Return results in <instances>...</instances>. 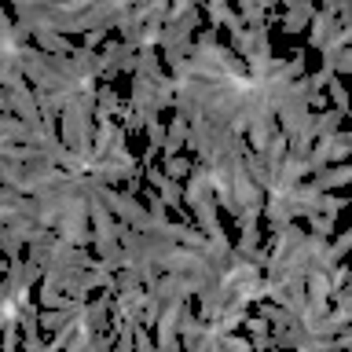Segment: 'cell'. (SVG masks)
I'll use <instances>...</instances> for the list:
<instances>
[{
  "label": "cell",
  "mask_w": 352,
  "mask_h": 352,
  "mask_svg": "<svg viewBox=\"0 0 352 352\" xmlns=\"http://www.w3.org/2000/svg\"><path fill=\"white\" fill-rule=\"evenodd\" d=\"M338 30H341V19H338V0H334V4H323L316 11L312 26H308V48L323 52V44L334 37Z\"/></svg>",
  "instance_id": "obj_1"
},
{
  "label": "cell",
  "mask_w": 352,
  "mask_h": 352,
  "mask_svg": "<svg viewBox=\"0 0 352 352\" xmlns=\"http://www.w3.org/2000/svg\"><path fill=\"white\" fill-rule=\"evenodd\" d=\"M147 184H151L154 191L162 195V202H165V206H169V209H176V213H180V209L187 206V202H184V187L176 184V180H169L162 165H147Z\"/></svg>",
  "instance_id": "obj_2"
},
{
  "label": "cell",
  "mask_w": 352,
  "mask_h": 352,
  "mask_svg": "<svg viewBox=\"0 0 352 352\" xmlns=\"http://www.w3.org/2000/svg\"><path fill=\"white\" fill-rule=\"evenodd\" d=\"M316 4H308V0H286V15H283V30L286 33H301L312 26L316 19Z\"/></svg>",
  "instance_id": "obj_3"
},
{
  "label": "cell",
  "mask_w": 352,
  "mask_h": 352,
  "mask_svg": "<svg viewBox=\"0 0 352 352\" xmlns=\"http://www.w3.org/2000/svg\"><path fill=\"white\" fill-rule=\"evenodd\" d=\"M308 184H312L319 195H330V191H338V187H349V184H352V165H349V162H345V165H330V169L316 173Z\"/></svg>",
  "instance_id": "obj_4"
},
{
  "label": "cell",
  "mask_w": 352,
  "mask_h": 352,
  "mask_svg": "<svg viewBox=\"0 0 352 352\" xmlns=\"http://www.w3.org/2000/svg\"><path fill=\"white\" fill-rule=\"evenodd\" d=\"M187 140H191V121L176 114L169 121V136H165V151H162V158H176L184 147H187Z\"/></svg>",
  "instance_id": "obj_5"
},
{
  "label": "cell",
  "mask_w": 352,
  "mask_h": 352,
  "mask_svg": "<svg viewBox=\"0 0 352 352\" xmlns=\"http://www.w3.org/2000/svg\"><path fill=\"white\" fill-rule=\"evenodd\" d=\"M125 107H129V103L114 92V88L99 81V107H96V121H114V118L125 114Z\"/></svg>",
  "instance_id": "obj_6"
},
{
  "label": "cell",
  "mask_w": 352,
  "mask_h": 352,
  "mask_svg": "<svg viewBox=\"0 0 352 352\" xmlns=\"http://www.w3.org/2000/svg\"><path fill=\"white\" fill-rule=\"evenodd\" d=\"M33 44H37L41 52H48V55H74L77 52L63 33H52V30H37L33 33Z\"/></svg>",
  "instance_id": "obj_7"
},
{
  "label": "cell",
  "mask_w": 352,
  "mask_h": 352,
  "mask_svg": "<svg viewBox=\"0 0 352 352\" xmlns=\"http://www.w3.org/2000/svg\"><path fill=\"white\" fill-rule=\"evenodd\" d=\"M257 316H261V319H268L272 330H290L294 323H301V319H294L290 312H286V308L272 305V301H257Z\"/></svg>",
  "instance_id": "obj_8"
},
{
  "label": "cell",
  "mask_w": 352,
  "mask_h": 352,
  "mask_svg": "<svg viewBox=\"0 0 352 352\" xmlns=\"http://www.w3.org/2000/svg\"><path fill=\"white\" fill-rule=\"evenodd\" d=\"M268 8H272V0H264V4H239V15L250 30H261V26H268Z\"/></svg>",
  "instance_id": "obj_9"
},
{
  "label": "cell",
  "mask_w": 352,
  "mask_h": 352,
  "mask_svg": "<svg viewBox=\"0 0 352 352\" xmlns=\"http://www.w3.org/2000/svg\"><path fill=\"white\" fill-rule=\"evenodd\" d=\"M341 121H345V114L334 107H327L323 114H316V132H319V140H327V136H334V132H341Z\"/></svg>",
  "instance_id": "obj_10"
},
{
  "label": "cell",
  "mask_w": 352,
  "mask_h": 352,
  "mask_svg": "<svg viewBox=\"0 0 352 352\" xmlns=\"http://www.w3.org/2000/svg\"><path fill=\"white\" fill-rule=\"evenodd\" d=\"M327 96L334 99V110H341V114L349 118V110H352V96H349V88L341 85V77H334V81L327 85Z\"/></svg>",
  "instance_id": "obj_11"
},
{
  "label": "cell",
  "mask_w": 352,
  "mask_h": 352,
  "mask_svg": "<svg viewBox=\"0 0 352 352\" xmlns=\"http://www.w3.org/2000/svg\"><path fill=\"white\" fill-rule=\"evenodd\" d=\"M191 165L195 162H187V158H180V154H176V158H162V169H165V176H169V180H187V176H191Z\"/></svg>",
  "instance_id": "obj_12"
},
{
  "label": "cell",
  "mask_w": 352,
  "mask_h": 352,
  "mask_svg": "<svg viewBox=\"0 0 352 352\" xmlns=\"http://www.w3.org/2000/svg\"><path fill=\"white\" fill-rule=\"evenodd\" d=\"M334 220H338V213H316V217H308V231L330 239V235H334Z\"/></svg>",
  "instance_id": "obj_13"
},
{
  "label": "cell",
  "mask_w": 352,
  "mask_h": 352,
  "mask_svg": "<svg viewBox=\"0 0 352 352\" xmlns=\"http://www.w3.org/2000/svg\"><path fill=\"white\" fill-rule=\"evenodd\" d=\"M206 15H209V26H228V19L235 15V8L220 4V0H213V4H206Z\"/></svg>",
  "instance_id": "obj_14"
},
{
  "label": "cell",
  "mask_w": 352,
  "mask_h": 352,
  "mask_svg": "<svg viewBox=\"0 0 352 352\" xmlns=\"http://www.w3.org/2000/svg\"><path fill=\"white\" fill-rule=\"evenodd\" d=\"M165 136H169V129H165L162 121L154 118L151 125H147V147H154V151H165Z\"/></svg>",
  "instance_id": "obj_15"
},
{
  "label": "cell",
  "mask_w": 352,
  "mask_h": 352,
  "mask_svg": "<svg viewBox=\"0 0 352 352\" xmlns=\"http://www.w3.org/2000/svg\"><path fill=\"white\" fill-rule=\"evenodd\" d=\"M147 209H151V217H154V220L169 224V206H165V202H162V195H158V191H151V187H147Z\"/></svg>",
  "instance_id": "obj_16"
},
{
  "label": "cell",
  "mask_w": 352,
  "mask_h": 352,
  "mask_svg": "<svg viewBox=\"0 0 352 352\" xmlns=\"http://www.w3.org/2000/svg\"><path fill=\"white\" fill-rule=\"evenodd\" d=\"M349 253H352V228H349V231H345V235H341L338 242H330V261L341 264V261L349 257Z\"/></svg>",
  "instance_id": "obj_17"
},
{
  "label": "cell",
  "mask_w": 352,
  "mask_h": 352,
  "mask_svg": "<svg viewBox=\"0 0 352 352\" xmlns=\"http://www.w3.org/2000/svg\"><path fill=\"white\" fill-rule=\"evenodd\" d=\"M242 327L250 330V338H272V323H268V319H261V316H250Z\"/></svg>",
  "instance_id": "obj_18"
},
{
  "label": "cell",
  "mask_w": 352,
  "mask_h": 352,
  "mask_svg": "<svg viewBox=\"0 0 352 352\" xmlns=\"http://www.w3.org/2000/svg\"><path fill=\"white\" fill-rule=\"evenodd\" d=\"M334 349H338V352H345V349H352V327L345 330V334H338V338H334Z\"/></svg>",
  "instance_id": "obj_19"
},
{
  "label": "cell",
  "mask_w": 352,
  "mask_h": 352,
  "mask_svg": "<svg viewBox=\"0 0 352 352\" xmlns=\"http://www.w3.org/2000/svg\"><path fill=\"white\" fill-rule=\"evenodd\" d=\"M349 140H352V129H349Z\"/></svg>",
  "instance_id": "obj_20"
},
{
  "label": "cell",
  "mask_w": 352,
  "mask_h": 352,
  "mask_svg": "<svg viewBox=\"0 0 352 352\" xmlns=\"http://www.w3.org/2000/svg\"><path fill=\"white\" fill-rule=\"evenodd\" d=\"M349 264H352V261H349Z\"/></svg>",
  "instance_id": "obj_21"
}]
</instances>
